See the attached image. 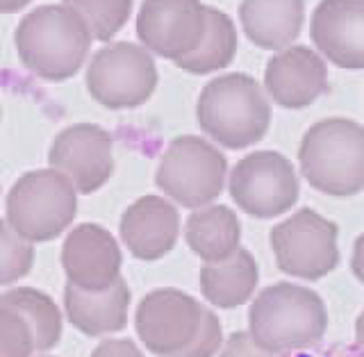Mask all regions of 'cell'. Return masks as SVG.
Here are the masks:
<instances>
[{
  "mask_svg": "<svg viewBox=\"0 0 364 357\" xmlns=\"http://www.w3.org/2000/svg\"><path fill=\"white\" fill-rule=\"evenodd\" d=\"M34 341L30 326L16 309L0 305V357H30Z\"/></svg>",
  "mask_w": 364,
  "mask_h": 357,
  "instance_id": "obj_25",
  "label": "cell"
},
{
  "mask_svg": "<svg viewBox=\"0 0 364 357\" xmlns=\"http://www.w3.org/2000/svg\"><path fill=\"white\" fill-rule=\"evenodd\" d=\"M237 55V30L232 18L221 9L208 7V21H205V34L198 48L187 57L173 62L178 68L193 75H208L214 71L230 66Z\"/></svg>",
  "mask_w": 364,
  "mask_h": 357,
  "instance_id": "obj_21",
  "label": "cell"
},
{
  "mask_svg": "<svg viewBox=\"0 0 364 357\" xmlns=\"http://www.w3.org/2000/svg\"><path fill=\"white\" fill-rule=\"evenodd\" d=\"M257 287V264L248 250L237 248L221 262H205L200 269V292L216 307L244 305Z\"/></svg>",
  "mask_w": 364,
  "mask_h": 357,
  "instance_id": "obj_19",
  "label": "cell"
},
{
  "mask_svg": "<svg viewBox=\"0 0 364 357\" xmlns=\"http://www.w3.org/2000/svg\"><path fill=\"white\" fill-rule=\"evenodd\" d=\"M32 0H0V14H14V11L26 9Z\"/></svg>",
  "mask_w": 364,
  "mask_h": 357,
  "instance_id": "obj_31",
  "label": "cell"
},
{
  "mask_svg": "<svg viewBox=\"0 0 364 357\" xmlns=\"http://www.w3.org/2000/svg\"><path fill=\"white\" fill-rule=\"evenodd\" d=\"M64 5L77 11L91 37L98 41L117 37L132 11V0H64Z\"/></svg>",
  "mask_w": 364,
  "mask_h": 357,
  "instance_id": "obj_23",
  "label": "cell"
},
{
  "mask_svg": "<svg viewBox=\"0 0 364 357\" xmlns=\"http://www.w3.org/2000/svg\"><path fill=\"white\" fill-rule=\"evenodd\" d=\"M219 348H221V324L214 312L203 309V321H200L198 335L193 337V341L185 351L173 357H214Z\"/></svg>",
  "mask_w": 364,
  "mask_h": 357,
  "instance_id": "obj_26",
  "label": "cell"
},
{
  "mask_svg": "<svg viewBox=\"0 0 364 357\" xmlns=\"http://www.w3.org/2000/svg\"><path fill=\"white\" fill-rule=\"evenodd\" d=\"M121 248L105 228L77 225L62 246V267L71 284L87 292L107 289L121 278Z\"/></svg>",
  "mask_w": 364,
  "mask_h": 357,
  "instance_id": "obj_13",
  "label": "cell"
},
{
  "mask_svg": "<svg viewBox=\"0 0 364 357\" xmlns=\"http://www.w3.org/2000/svg\"><path fill=\"white\" fill-rule=\"evenodd\" d=\"M225 155L203 137L185 134L168 144L157 166L155 182L171 201L198 210L210 205L225 187Z\"/></svg>",
  "mask_w": 364,
  "mask_h": 357,
  "instance_id": "obj_6",
  "label": "cell"
},
{
  "mask_svg": "<svg viewBox=\"0 0 364 357\" xmlns=\"http://www.w3.org/2000/svg\"><path fill=\"white\" fill-rule=\"evenodd\" d=\"M303 178L330 196L364 189V128L350 119H326L305 132L299 151Z\"/></svg>",
  "mask_w": 364,
  "mask_h": 357,
  "instance_id": "obj_4",
  "label": "cell"
},
{
  "mask_svg": "<svg viewBox=\"0 0 364 357\" xmlns=\"http://www.w3.org/2000/svg\"><path fill=\"white\" fill-rule=\"evenodd\" d=\"M282 357H364V351L360 346H344V343H333V346H312L291 351Z\"/></svg>",
  "mask_w": 364,
  "mask_h": 357,
  "instance_id": "obj_28",
  "label": "cell"
},
{
  "mask_svg": "<svg viewBox=\"0 0 364 357\" xmlns=\"http://www.w3.org/2000/svg\"><path fill=\"white\" fill-rule=\"evenodd\" d=\"M230 196L246 214L273 218L291 210L299 201V178L284 155L257 151L232 169Z\"/></svg>",
  "mask_w": 364,
  "mask_h": 357,
  "instance_id": "obj_9",
  "label": "cell"
},
{
  "mask_svg": "<svg viewBox=\"0 0 364 357\" xmlns=\"http://www.w3.org/2000/svg\"><path fill=\"white\" fill-rule=\"evenodd\" d=\"M239 21L257 48L282 50L299 39L305 5L303 0H242Z\"/></svg>",
  "mask_w": 364,
  "mask_h": 357,
  "instance_id": "obj_18",
  "label": "cell"
},
{
  "mask_svg": "<svg viewBox=\"0 0 364 357\" xmlns=\"http://www.w3.org/2000/svg\"><path fill=\"white\" fill-rule=\"evenodd\" d=\"M0 114H3V110H0Z\"/></svg>",
  "mask_w": 364,
  "mask_h": 357,
  "instance_id": "obj_33",
  "label": "cell"
},
{
  "mask_svg": "<svg viewBox=\"0 0 364 357\" xmlns=\"http://www.w3.org/2000/svg\"><path fill=\"white\" fill-rule=\"evenodd\" d=\"M250 337L271 355H287L318 343L326 335L328 314L323 301L299 284L267 287L250 305Z\"/></svg>",
  "mask_w": 364,
  "mask_h": 357,
  "instance_id": "obj_3",
  "label": "cell"
},
{
  "mask_svg": "<svg viewBox=\"0 0 364 357\" xmlns=\"http://www.w3.org/2000/svg\"><path fill=\"white\" fill-rule=\"evenodd\" d=\"M159 73L153 55L130 41L100 48L87 68L89 96L107 110L139 107L155 94Z\"/></svg>",
  "mask_w": 364,
  "mask_h": 357,
  "instance_id": "obj_7",
  "label": "cell"
},
{
  "mask_svg": "<svg viewBox=\"0 0 364 357\" xmlns=\"http://www.w3.org/2000/svg\"><path fill=\"white\" fill-rule=\"evenodd\" d=\"M34 248L14 228L0 218V287L11 284L32 271Z\"/></svg>",
  "mask_w": 364,
  "mask_h": 357,
  "instance_id": "obj_24",
  "label": "cell"
},
{
  "mask_svg": "<svg viewBox=\"0 0 364 357\" xmlns=\"http://www.w3.org/2000/svg\"><path fill=\"white\" fill-rule=\"evenodd\" d=\"M196 117L210 139L230 151H242L264 139L271 125V105L255 78L228 73L203 87Z\"/></svg>",
  "mask_w": 364,
  "mask_h": 357,
  "instance_id": "obj_2",
  "label": "cell"
},
{
  "mask_svg": "<svg viewBox=\"0 0 364 357\" xmlns=\"http://www.w3.org/2000/svg\"><path fill=\"white\" fill-rule=\"evenodd\" d=\"M278 269L294 278L318 280L337 267V225L314 210H299L271 230Z\"/></svg>",
  "mask_w": 364,
  "mask_h": 357,
  "instance_id": "obj_8",
  "label": "cell"
},
{
  "mask_svg": "<svg viewBox=\"0 0 364 357\" xmlns=\"http://www.w3.org/2000/svg\"><path fill=\"white\" fill-rule=\"evenodd\" d=\"M64 307L66 319L89 337L119 332L128 324L130 287L123 278L100 292H87L68 282L64 289Z\"/></svg>",
  "mask_w": 364,
  "mask_h": 357,
  "instance_id": "obj_17",
  "label": "cell"
},
{
  "mask_svg": "<svg viewBox=\"0 0 364 357\" xmlns=\"http://www.w3.org/2000/svg\"><path fill=\"white\" fill-rule=\"evenodd\" d=\"M312 41L339 68H364V0H321L310 23Z\"/></svg>",
  "mask_w": 364,
  "mask_h": 357,
  "instance_id": "obj_14",
  "label": "cell"
},
{
  "mask_svg": "<svg viewBox=\"0 0 364 357\" xmlns=\"http://www.w3.org/2000/svg\"><path fill=\"white\" fill-rule=\"evenodd\" d=\"M114 148L107 130L94 123H75L55 137L50 166L73 182L77 193H94L112 178Z\"/></svg>",
  "mask_w": 364,
  "mask_h": 357,
  "instance_id": "obj_12",
  "label": "cell"
},
{
  "mask_svg": "<svg viewBox=\"0 0 364 357\" xmlns=\"http://www.w3.org/2000/svg\"><path fill=\"white\" fill-rule=\"evenodd\" d=\"M203 305L180 289H155L136 307V332L144 346L157 357H173L198 335Z\"/></svg>",
  "mask_w": 364,
  "mask_h": 357,
  "instance_id": "obj_10",
  "label": "cell"
},
{
  "mask_svg": "<svg viewBox=\"0 0 364 357\" xmlns=\"http://www.w3.org/2000/svg\"><path fill=\"white\" fill-rule=\"evenodd\" d=\"M91 357H144L132 339H105L98 343Z\"/></svg>",
  "mask_w": 364,
  "mask_h": 357,
  "instance_id": "obj_29",
  "label": "cell"
},
{
  "mask_svg": "<svg viewBox=\"0 0 364 357\" xmlns=\"http://www.w3.org/2000/svg\"><path fill=\"white\" fill-rule=\"evenodd\" d=\"M14 41L28 71L46 82H64L85 66L94 37L71 7L43 5L21 18Z\"/></svg>",
  "mask_w": 364,
  "mask_h": 357,
  "instance_id": "obj_1",
  "label": "cell"
},
{
  "mask_svg": "<svg viewBox=\"0 0 364 357\" xmlns=\"http://www.w3.org/2000/svg\"><path fill=\"white\" fill-rule=\"evenodd\" d=\"M0 305H7L26 319L30 326L34 351L43 353L57 346L62 339V314L50 296L30 287H18V289L5 292L0 296Z\"/></svg>",
  "mask_w": 364,
  "mask_h": 357,
  "instance_id": "obj_22",
  "label": "cell"
},
{
  "mask_svg": "<svg viewBox=\"0 0 364 357\" xmlns=\"http://www.w3.org/2000/svg\"><path fill=\"white\" fill-rule=\"evenodd\" d=\"M267 94L287 110H303L328 91L326 62L307 46H287L264 71Z\"/></svg>",
  "mask_w": 364,
  "mask_h": 357,
  "instance_id": "obj_15",
  "label": "cell"
},
{
  "mask_svg": "<svg viewBox=\"0 0 364 357\" xmlns=\"http://www.w3.org/2000/svg\"><path fill=\"white\" fill-rule=\"evenodd\" d=\"M208 7L200 0H144L136 16V37L148 53L178 62L198 48Z\"/></svg>",
  "mask_w": 364,
  "mask_h": 357,
  "instance_id": "obj_11",
  "label": "cell"
},
{
  "mask_svg": "<svg viewBox=\"0 0 364 357\" xmlns=\"http://www.w3.org/2000/svg\"><path fill=\"white\" fill-rule=\"evenodd\" d=\"M350 267L355 278L364 284V235L358 237L355 246H353V260H350Z\"/></svg>",
  "mask_w": 364,
  "mask_h": 357,
  "instance_id": "obj_30",
  "label": "cell"
},
{
  "mask_svg": "<svg viewBox=\"0 0 364 357\" xmlns=\"http://www.w3.org/2000/svg\"><path fill=\"white\" fill-rule=\"evenodd\" d=\"M242 225L237 214L225 205L200 207L187 218L185 239L203 262H221L239 248Z\"/></svg>",
  "mask_w": 364,
  "mask_h": 357,
  "instance_id": "obj_20",
  "label": "cell"
},
{
  "mask_svg": "<svg viewBox=\"0 0 364 357\" xmlns=\"http://www.w3.org/2000/svg\"><path fill=\"white\" fill-rule=\"evenodd\" d=\"M355 339H358V346L364 351V309L358 316V324H355Z\"/></svg>",
  "mask_w": 364,
  "mask_h": 357,
  "instance_id": "obj_32",
  "label": "cell"
},
{
  "mask_svg": "<svg viewBox=\"0 0 364 357\" xmlns=\"http://www.w3.org/2000/svg\"><path fill=\"white\" fill-rule=\"evenodd\" d=\"M75 212L73 182L53 166L21 176L7 196V223L32 244L57 239L73 223Z\"/></svg>",
  "mask_w": 364,
  "mask_h": 357,
  "instance_id": "obj_5",
  "label": "cell"
},
{
  "mask_svg": "<svg viewBox=\"0 0 364 357\" xmlns=\"http://www.w3.org/2000/svg\"><path fill=\"white\" fill-rule=\"evenodd\" d=\"M221 357H276V355L259 348L253 341V337H250V332H235V335H230V339L225 341Z\"/></svg>",
  "mask_w": 364,
  "mask_h": 357,
  "instance_id": "obj_27",
  "label": "cell"
},
{
  "mask_svg": "<svg viewBox=\"0 0 364 357\" xmlns=\"http://www.w3.org/2000/svg\"><path fill=\"white\" fill-rule=\"evenodd\" d=\"M180 214L173 203L159 196H141L121 218V239L134 257L155 262L176 248Z\"/></svg>",
  "mask_w": 364,
  "mask_h": 357,
  "instance_id": "obj_16",
  "label": "cell"
}]
</instances>
